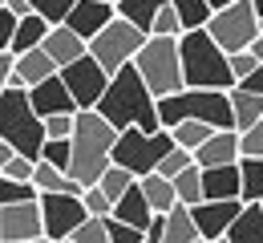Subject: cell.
Listing matches in <instances>:
<instances>
[{
	"mask_svg": "<svg viewBox=\"0 0 263 243\" xmlns=\"http://www.w3.org/2000/svg\"><path fill=\"white\" fill-rule=\"evenodd\" d=\"M227 243H263V203H243L239 219L227 227Z\"/></svg>",
	"mask_w": 263,
	"mask_h": 243,
	"instance_id": "603a6c76",
	"label": "cell"
},
{
	"mask_svg": "<svg viewBox=\"0 0 263 243\" xmlns=\"http://www.w3.org/2000/svg\"><path fill=\"white\" fill-rule=\"evenodd\" d=\"M134 65L142 69L146 85H150L158 98H166V94H178V89L186 85V69H182V45H178V36H158V33H150V36H146V45L138 49Z\"/></svg>",
	"mask_w": 263,
	"mask_h": 243,
	"instance_id": "8992f818",
	"label": "cell"
},
{
	"mask_svg": "<svg viewBox=\"0 0 263 243\" xmlns=\"http://www.w3.org/2000/svg\"><path fill=\"white\" fill-rule=\"evenodd\" d=\"M231 105H235V130H251L255 122L263 118V94L247 89V85H235L231 89Z\"/></svg>",
	"mask_w": 263,
	"mask_h": 243,
	"instance_id": "cb8c5ba5",
	"label": "cell"
},
{
	"mask_svg": "<svg viewBox=\"0 0 263 243\" xmlns=\"http://www.w3.org/2000/svg\"><path fill=\"white\" fill-rule=\"evenodd\" d=\"M69 243H109V223H105V215H89L73 235Z\"/></svg>",
	"mask_w": 263,
	"mask_h": 243,
	"instance_id": "1f68e13d",
	"label": "cell"
},
{
	"mask_svg": "<svg viewBox=\"0 0 263 243\" xmlns=\"http://www.w3.org/2000/svg\"><path fill=\"white\" fill-rule=\"evenodd\" d=\"M29 94H33V105H36V114H41V118H49V114H77V109H81L61 73H53V77L36 81Z\"/></svg>",
	"mask_w": 263,
	"mask_h": 243,
	"instance_id": "9a60e30c",
	"label": "cell"
},
{
	"mask_svg": "<svg viewBox=\"0 0 263 243\" xmlns=\"http://www.w3.org/2000/svg\"><path fill=\"white\" fill-rule=\"evenodd\" d=\"M243 203H263V154H243Z\"/></svg>",
	"mask_w": 263,
	"mask_h": 243,
	"instance_id": "4316f807",
	"label": "cell"
},
{
	"mask_svg": "<svg viewBox=\"0 0 263 243\" xmlns=\"http://www.w3.org/2000/svg\"><path fill=\"white\" fill-rule=\"evenodd\" d=\"M146 239H150V243H166V211L154 215V223L146 227Z\"/></svg>",
	"mask_w": 263,
	"mask_h": 243,
	"instance_id": "b9f144b4",
	"label": "cell"
},
{
	"mask_svg": "<svg viewBox=\"0 0 263 243\" xmlns=\"http://www.w3.org/2000/svg\"><path fill=\"white\" fill-rule=\"evenodd\" d=\"M114 16H118V4H114V0H77L73 12L65 16V25L73 33H81L85 41H93Z\"/></svg>",
	"mask_w": 263,
	"mask_h": 243,
	"instance_id": "5bb4252c",
	"label": "cell"
},
{
	"mask_svg": "<svg viewBox=\"0 0 263 243\" xmlns=\"http://www.w3.org/2000/svg\"><path fill=\"white\" fill-rule=\"evenodd\" d=\"M73 4H77V0H33V8L45 12L53 25H65V16L73 12Z\"/></svg>",
	"mask_w": 263,
	"mask_h": 243,
	"instance_id": "f35d334b",
	"label": "cell"
},
{
	"mask_svg": "<svg viewBox=\"0 0 263 243\" xmlns=\"http://www.w3.org/2000/svg\"><path fill=\"white\" fill-rule=\"evenodd\" d=\"M150 33H158V36H182V33H186V25H182V16H178L174 4H166L162 12H158V21H154Z\"/></svg>",
	"mask_w": 263,
	"mask_h": 243,
	"instance_id": "d590c367",
	"label": "cell"
},
{
	"mask_svg": "<svg viewBox=\"0 0 263 243\" xmlns=\"http://www.w3.org/2000/svg\"><path fill=\"white\" fill-rule=\"evenodd\" d=\"M0 239H4V243L49 239V235H45V211H41V199L0 203Z\"/></svg>",
	"mask_w": 263,
	"mask_h": 243,
	"instance_id": "8fae6325",
	"label": "cell"
},
{
	"mask_svg": "<svg viewBox=\"0 0 263 243\" xmlns=\"http://www.w3.org/2000/svg\"><path fill=\"white\" fill-rule=\"evenodd\" d=\"M146 36H150L146 29H138L134 21H126V16L118 12V16L89 41V53H93L109 73H118L122 65H130L134 57H138V49L146 45Z\"/></svg>",
	"mask_w": 263,
	"mask_h": 243,
	"instance_id": "ba28073f",
	"label": "cell"
},
{
	"mask_svg": "<svg viewBox=\"0 0 263 243\" xmlns=\"http://www.w3.org/2000/svg\"><path fill=\"white\" fill-rule=\"evenodd\" d=\"M41 158H49V162H57V166H73V138H49L41 146Z\"/></svg>",
	"mask_w": 263,
	"mask_h": 243,
	"instance_id": "836d02e7",
	"label": "cell"
},
{
	"mask_svg": "<svg viewBox=\"0 0 263 243\" xmlns=\"http://www.w3.org/2000/svg\"><path fill=\"white\" fill-rule=\"evenodd\" d=\"M243 154H263V118L251 130H243Z\"/></svg>",
	"mask_w": 263,
	"mask_h": 243,
	"instance_id": "60d3db41",
	"label": "cell"
},
{
	"mask_svg": "<svg viewBox=\"0 0 263 243\" xmlns=\"http://www.w3.org/2000/svg\"><path fill=\"white\" fill-rule=\"evenodd\" d=\"M142 191H146V199H150V207H154V211H170L174 203H182V199H178L174 178H170V174H162V171L142 174Z\"/></svg>",
	"mask_w": 263,
	"mask_h": 243,
	"instance_id": "d4e9b609",
	"label": "cell"
},
{
	"mask_svg": "<svg viewBox=\"0 0 263 243\" xmlns=\"http://www.w3.org/2000/svg\"><path fill=\"white\" fill-rule=\"evenodd\" d=\"M114 4H118V0H114Z\"/></svg>",
	"mask_w": 263,
	"mask_h": 243,
	"instance_id": "7dc6e473",
	"label": "cell"
},
{
	"mask_svg": "<svg viewBox=\"0 0 263 243\" xmlns=\"http://www.w3.org/2000/svg\"><path fill=\"white\" fill-rule=\"evenodd\" d=\"M182 45V69L186 85H206V89H235L239 77L231 69V53L211 36V29H186L178 36Z\"/></svg>",
	"mask_w": 263,
	"mask_h": 243,
	"instance_id": "3957f363",
	"label": "cell"
},
{
	"mask_svg": "<svg viewBox=\"0 0 263 243\" xmlns=\"http://www.w3.org/2000/svg\"><path fill=\"white\" fill-rule=\"evenodd\" d=\"M170 4L178 8V16H182L186 29H206L211 16H215V4L211 0H170Z\"/></svg>",
	"mask_w": 263,
	"mask_h": 243,
	"instance_id": "83f0119b",
	"label": "cell"
},
{
	"mask_svg": "<svg viewBox=\"0 0 263 243\" xmlns=\"http://www.w3.org/2000/svg\"><path fill=\"white\" fill-rule=\"evenodd\" d=\"M211 4H215V8H227V4H231V0H211Z\"/></svg>",
	"mask_w": 263,
	"mask_h": 243,
	"instance_id": "f6af8a7d",
	"label": "cell"
},
{
	"mask_svg": "<svg viewBox=\"0 0 263 243\" xmlns=\"http://www.w3.org/2000/svg\"><path fill=\"white\" fill-rule=\"evenodd\" d=\"M16 73L25 77V85L33 89L36 81H45V77H53V73H61V65L53 61V53L45 49V45H36L29 53H16Z\"/></svg>",
	"mask_w": 263,
	"mask_h": 243,
	"instance_id": "ffe728a7",
	"label": "cell"
},
{
	"mask_svg": "<svg viewBox=\"0 0 263 243\" xmlns=\"http://www.w3.org/2000/svg\"><path fill=\"white\" fill-rule=\"evenodd\" d=\"M85 207H89V215H114V199L105 195V186L101 182H93V186H85Z\"/></svg>",
	"mask_w": 263,
	"mask_h": 243,
	"instance_id": "74e56055",
	"label": "cell"
},
{
	"mask_svg": "<svg viewBox=\"0 0 263 243\" xmlns=\"http://www.w3.org/2000/svg\"><path fill=\"white\" fill-rule=\"evenodd\" d=\"M105 223H109V243H150L142 227H134V223L118 219V215H105Z\"/></svg>",
	"mask_w": 263,
	"mask_h": 243,
	"instance_id": "d6a6232c",
	"label": "cell"
},
{
	"mask_svg": "<svg viewBox=\"0 0 263 243\" xmlns=\"http://www.w3.org/2000/svg\"><path fill=\"white\" fill-rule=\"evenodd\" d=\"M174 186H178V199H182V203H191V207H195V203H202V199H206V186H202V166H186V171L178 174V178H174Z\"/></svg>",
	"mask_w": 263,
	"mask_h": 243,
	"instance_id": "f546056e",
	"label": "cell"
},
{
	"mask_svg": "<svg viewBox=\"0 0 263 243\" xmlns=\"http://www.w3.org/2000/svg\"><path fill=\"white\" fill-rule=\"evenodd\" d=\"M98 109L118 126H142V130H162V114H158V94L146 85V77L138 65H122V69L109 77V89L101 94Z\"/></svg>",
	"mask_w": 263,
	"mask_h": 243,
	"instance_id": "6da1fadb",
	"label": "cell"
},
{
	"mask_svg": "<svg viewBox=\"0 0 263 243\" xmlns=\"http://www.w3.org/2000/svg\"><path fill=\"white\" fill-rule=\"evenodd\" d=\"M158 114L162 126H178V122H211L219 130H235V105H231V89H206V85H182L178 94L158 98Z\"/></svg>",
	"mask_w": 263,
	"mask_h": 243,
	"instance_id": "277c9868",
	"label": "cell"
},
{
	"mask_svg": "<svg viewBox=\"0 0 263 243\" xmlns=\"http://www.w3.org/2000/svg\"><path fill=\"white\" fill-rule=\"evenodd\" d=\"M170 130H174V142H178V146H186V150H198V146L211 138L219 126H211V122H195V118H191V122H178V126H170Z\"/></svg>",
	"mask_w": 263,
	"mask_h": 243,
	"instance_id": "f1b7e54d",
	"label": "cell"
},
{
	"mask_svg": "<svg viewBox=\"0 0 263 243\" xmlns=\"http://www.w3.org/2000/svg\"><path fill=\"white\" fill-rule=\"evenodd\" d=\"M239 85H247V89H255V94H263V61H259V65H255L251 73H247V77H243Z\"/></svg>",
	"mask_w": 263,
	"mask_h": 243,
	"instance_id": "7bdbcfd3",
	"label": "cell"
},
{
	"mask_svg": "<svg viewBox=\"0 0 263 243\" xmlns=\"http://www.w3.org/2000/svg\"><path fill=\"white\" fill-rule=\"evenodd\" d=\"M259 25L263 16L255 12V0H231L227 8H215L206 29L227 53H239V49H251V41L259 36Z\"/></svg>",
	"mask_w": 263,
	"mask_h": 243,
	"instance_id": "9c48e42d",
	"label": "cell"
},
{
	"mask_svg": "<svg viewBox=\"0 0 263 243\" xmlns=\"http://www.w3.org/2000/svg\"><path fill=\"white\" fill-rule=\"evenodd\" d=\"M41 211H45V235L53 243H65L89 219L85 199L73 191H41Z\"/></svg>",
	"mask_w": 263,
	"mask_h": 243,
	"instance_id": "30bf717a",
	"label": "cell"
},
{
	"mask_svg": "<svg viewBox=\"0 0 263 243\" xmlns=\"http://www.w3.org/2000/svg\"><path fill=\"white\" fill-rule=\"evenodd\" d=\"M118 126L101 114V109H77V130H73V166L69 174L85 186L101 182V174L114 162V142H118Z\"/></svg>",
	"mask_w": 263,
	"mask_h": 243,
	"instance_id": "7a4b0ae2",
	"label": "cell"
},
{
	"mask_svg": "<svg viewBox=\"0 0 263 243\" xmlns=\"http://www.w3.org/2000/svg\"><path fill=\"white\" fill-rule=\"evenodd\" d=\"M255 65H259V57H255L251 49H239V53H231V69H235V77H239V81H243L247 73L255 69Z\"/></svg>",
	"mask_w": 263,
	"mask_h": 243,
	"instance_id": "ab89813d",
	"label": "cell"
},
{
	"mask_svg": "<svg viewBox=\"0 0 263 243\" xmlns=\"http://www.w3.org/2000/svg\"><path fill=\"white\" fill-rule=\"evenodd\" d=\"M255 12H259V16H263V0H255Z\"/></svg>",
	"mask_w": 263,
	"mask_h": 243,
	"instance_id": "bcb514c9",
	"label": "cell"
},
{
	"mask_svg": "<svg viewBox=\"0 0 263 243\" xmlns=\"http://www.w3.org/2000/svg\"><path fill=\"white\" fill-rule=\"evenodd\" d=\"M239 158H243V134L239 130H215L195 150L198 166H219V162H239Z\"/></svg>",
	"mask_w": 263,
	"mask_h": 243,
	"instance_id": "2e32d148",
	"label": "cell"
},
{
	"mask_svg": "<svg viewBox=\"0 0 263 243\" xmlns=\"http://www.w3.org/2000/svg\"><path fill=\"white\" fill-rule=\"evenodd\" d=\"M202 186H206V199H243V171H239V162L202 166Z\"/></svg>",
	"mask_w": 263,
	"mask_h": 243,
	"instance_id": "e0dca14e",
	"label": "cell"
},
{
	"mask_svg": "<svg viewBox=\"0 0 263 243\" xmlns=\"http://www.w3.org/2000/svg\"><path fill=\"white\" fill-rule=\"evenodd\" d=\"M114 215H118V219H126V223H134V227H142V231L154 223V215H158V211L150 207V199H146V191H142V178L134 182L118 203H114Z\"/></svg>",
	"mask_w": 263,
	"mask_h": 243,
	"instance_id": "d6986e66",
	"label": "cell"
},
{
	"mask_svg": "<svg viewBox=\"0 0 263 243\" xmlns=\"http://www.w3.org/2000/svg\"><path fill=\"white\" fill-rule=\"evenodd\" d=\"M174 150V130L162 126V130H142V126H126L118 142H114V162L130 166L138 178L162 166V158Z\"/></svg>",
	"mask_w": 263,
	"mask_h": 243,
	"instance_id": "52a82bcc",
	"label": "cell"
},
{
	"mask_svg": "<svg viewBox=\"0 0 263 243\" xmlns=\"http://www.w3.org/2000/svg\"><path fill=\"white\" fill-rule=\"evenodd\" d=\"M33 171H36V158H29V154H12V158H4L0 162V174H8V178H33Z\"/></svg>",
	"mask_w": 263,
	"mask_h": 243,
	"instance_id": "8d00e7d4",
	"label": "cell"
},
{
	"mask_svg": "<svg viewBox=\"0 0 263 243\" xmlns=\"http://www.w3.org/2000/svg\"><path fill=\"white\" fill-rule=\"evenodd\" d=\"M49 29H53V21H49L45 12H29V16H21V25H16V33H12V41H8L4 49H16V53H29V49H36V45H45V36H49Z\"/></svg>",
	"mask_w": 263,
	"mask_h": 243,
	"instance_id": "44dd1931",
	"label": "cell"
},
{
	"mask_svg": "<svg viewBox=\"0 0 263 243\" xmlns=\"http://www.w3.org/2000/svg\"><path fill=\"white\" fill-rule=\"evenodd\" d=\"M61 77H65V85L73 89V98H77V105H81V109H98V102H101V94L109 89V77H114V73L105 69L93 53H85L81 61L65 65V69H61Z\"/></svg>",
	"mask_w": 263,
	"mask_h": 243,
	"instance_id": "7c38bea8",
	"label": "cell"
},
{
	"mask_svg": "<svg viewBox=\"0 0 263 243\" xmlns=\"http://www.w3.org/2000/svg\"><path fill=\"white\" fill-rule=\"evenodd\" d=\"M0 138L12 142L29 158H41V146L49 142V130H45V118L36 114L29 85H4V134Z\"/></svg>",
	"mask_w": 263,
	"mask_h": 243,
	"instance_id": "5b68a950",
	"label": "cell"
},
{
	"mask_svg": "<svg viewBox=\"0 0 263 243\" xmlns=\"http://www.w3.org/2000/svg\"><path fill=\"white\" fill-rule=\"evenodd\" d=\"M186 166H195V150H186V146H178V142H174V150L162 158V166H158V171L170 174V178H178Z\"/></svg>",
	"mask_w": 263,
	"mask_h": 243,
	"instance_id": "e575fe53",
	"label": "cell"
},
{
	"mask_svg": "<svg viewBox=\"0 0 263 243\" xmlns=\"http://www.w3.org/2000/svg\"><path fill=\"white\" fill-rule=\"evenodd\" d=\"M251 53H255V57H259V61H263V25H259V36L251 41Z\"/></svg>",
	"mask_w": 263,
	"mask_h": 243,
	"instance_id": "ee69618b",
	"label": "cell"
},
{
	"mask_svg": "<svg viewBox=\"0 0 263 243\" xmlns=\"http://www.w3.org/2000/svg\"><path fill=\"white\" fill-rule=\"evenodd\" d=\"M45 49L53 53V61L65 69V65H73V61H81L85 53H89V41L81 33H73L69 25H53L49 29V36H45Z\"/></svg>",
	"mask_w": 263,
	"mask_h": 243,
	"instance_id": "ac0fdd59",
	"label": "cell"
},
{
	"mask_svg": "<svg viewBox=\"0 0 263 243\" xmlns=\"http://www.w3.org/2000/svg\"><path fill=\"white\" fill-rule=\"evenodd\" d=\"M202 231L195 223V207L191 203H174L166 211V243H198Z\"/></svg>",
	"mask_w": 263,
	"mask_h": 243,
	"instance_id": "7402d4cb",
	"label": "cell"
},
{
	"mask_svg": "<svg viewBox=\"0 0 263 243\" xmlns=\"http://www.w3.org/2000/svg\"><path fill=\"white\" fill-rule=\"evenodd\" d=\"M25 199H41V186L33 178H8V174H0V203H25Z\"/></svg>",
	"mask_w": 263,
	"mask_h": 243,
	"instance_id": "4dcf8cb0",
	"label": "cell"
},
{
	"mask_svg": "<svg viewBox=\"0 0 263 243\" xmlns=\"http://www.w3.org/2000/svg\"><path fill=\"white\" fill-rule=\"evenodd\" d=\"M170 0H118V12L126 16V21H134L138 29H154V21H158V12H162Z\"/></svg>",
	"mask_w": 263,
	"mask_h": 243,
	"instance_id": "484cf974",
	"label": "cell"
},
{
	"mask_svg": "<svg viewBox=\"0 0 263 243\" xmlns=\"http://www.w3.org/2000/svg\"><path fill=\"white\" fill-rule=\"evenodd\" d=\"M243 211V199H202L195 203V223L202 231V239H227V227L239 219Z\"/></svg>",
	"mask_w": 263,
	"mask_h": 243,
	"instance_id": "4fadbf2b",
	"label": "cell"
}]
</instances>
